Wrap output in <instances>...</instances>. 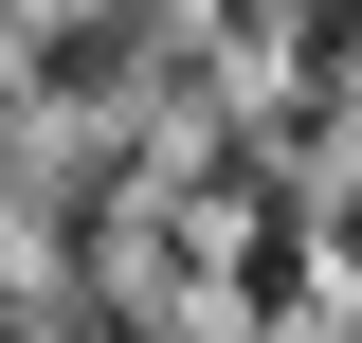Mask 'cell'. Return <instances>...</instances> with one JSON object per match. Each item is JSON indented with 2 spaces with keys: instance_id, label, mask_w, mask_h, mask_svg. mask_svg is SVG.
<instances>
[{
  "instance_id": "1",
  "label": "cell",
  "mask_w": 362,
  "mask_h": 343,
  "mask_svg": "<svg viewBox=\"0 0 362 343\" xmlns=\"http://www.w3.org/2000/svg\"><path fill=\"white\" fill-rule=\"evenodd\" d=\"M18 90H37V109L181 90V18H163V0H54V18H18Z\"/></svg>"
},
{
  "instance_id": "2",
  "label": "cell",
  "mask_w": 362,
  "mask_h": 343,
  "mask_svg": "<svg viewBox=\"0 0 362 343\" xmlns=\"http://www.w3.org/2000/svg\"><path fill=\"white\" fill-rule=\"evenodd\" d=\"M0 343H37V307H18V289H0Z\"/></svg>"
}]
</instances>
